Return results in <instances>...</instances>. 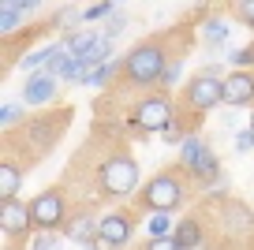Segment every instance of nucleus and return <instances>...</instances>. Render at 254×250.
<instances>
[{
  "label": "nucleus",
  "instance_id": "1",
  "mask_svg": "<svg viewBox=\"0 0 254 250\" xmlns=\"http://www.w3.org/2000/svg\"><path fill=\"white\" fill-rule=\"evenodd\" d=\"M168 63L172 60H168V53H165V41H138L124 60L127 86H161Z\"/></svg>",
  "mask_w": 254,
  "mask_h": 250
},
{
  "label": "nucleus",
  "instance_id": "2",
  "mask_svg": "<svg viewBox=\"0 0 254 250\" xmlns=\"http://www.w3.org/2000/svg\"><path fill=\"white\" fill-rule=\"evenodd\" d=\"M187 180L202 183V187H209V183L221 180V157H217V149L209 146L206 138H198V134H187V138L180 142V164H176Z\"/></svg>",
  "mask_w": 254,
  "mask_h": 250
},
{
  "label": "nucleus",
  "instance_id": "3",
  "mask_svg": "<svg viewBox=\"0 0 254 250\" xmlns=\"http://www.w3.org/2000/svg\"><path fill=\"white\" fill-rule=\"evenodd\" d=\"M183 202H187V176L183 172H157L138 190V205L146 213H168L172 217V209H180Z\"/></svg>",
  "mask_w": 254,
  "mask_h": 250
},
{
  "label": "nucleus",
  "instance_id": "4",
  "mask_svg": "<svg viewBox=\"0 0 254 250\" xmlns=\"http://www.w3.org/2000/svg\"><path fill=\"white\" fill-rule=\"evenodd\" d=\"M97 183L109 198H127L138 187V161L127 153H112L109 161L97 168Z\"/></svg>",
  "mask_w": 254,
  "mask_h": 250
},
{
  "label": "nucleus",
  "instance_id": "5",
  "mask_svg": "<svg viewBox=\"0 0 254 250\" xmlns=\"http://www.w3.org/2000/svg\"><path fill=\"white\" fill-rule=\"evenodd\" d=\"M183 101H187V109L194 112V116H206L209 109L224 105V78L217 75V71H202V75H194L187 82V90H183Z\"/></svg>",
  "mask_w": 254,
  "mask_h": 250
},
{
  "label": "nucleus",
  "instance_id": "6",
  "mask_svg": "<svg viewBox=\"0 0 254 250\" xmlns=\"http://www.w3.org/2000/svg\"><path fill=\"white\" fill-rule=\"evenodd\" d=\"M64 45H67V53H71L86 71L101 67V63H112V60H109V56H112V38H109V34L82 30V34H71Z\"/></svg>",
  "mask_w": 254,
  "mask_h": 250
},
{
  "label": "nucleus",
  "instance_id": "7",
  "mask_svg": "<svg viewBox=\"0 0 254 250\" xmlns=\"http://www.w3.org/2000/svg\"><path fill=\"white\" fill-rule=\"evenodd\" d=\"M172 124H176V112H172V101H168L165 94L142 97V101L135 105V112H131V127H135V131H161L165 134Z\"/></svg>",
  "mask_w": 254,
  "mask_h": 250
},
{
  "label": "nucleus",
  "instance_id": "8",
  "mask_svg": "<svg viewBox=\"0 0 254 250\" xmlns=\"http://www.w3.org/2000/svg\"><path fill=\"white\" fill-rule=\"evenodd\" d=\"M30 217H34L38 232H56L60 224H67V198H64V190H56V187L41 190L30 202Z\"/></svg>",
  "mask_w": 254,
  "mask_h": 250
},
{
  "label": "nucleus",
  "instance_id": "9",
  "mask_svg": "<svg viewBox=\"0 0 254 250\" xmlns=\"http://www.w3.org/2000/svg\"><path fill=\"white\" fill-rule=\"evenodd\" d=\"M131 235H135V213H109V217H101V247L109 250H120L131 243Z\"/></svg>",
  "mask_w": 254,
  "mask_h": 250
},
{
  "label": "nucleus",
  "instance_id": "10",
  "mask_svg": "<svg viewBox=\"0 0 254 250\" xmlns=\"http://www.w3.org/2000/svg\"><path fill=\"white\" fill-rule=\"evenodd\" d=\"M30 224H34V217H30V205H26L23 198H15V202H0V232L8 235V239L26 235Z\"/></svg>",
  "mask_w": 254,
  "mask_h": 250
},
{
  "label": "nucleus",
  "instance_id": "11",
  "mask_svg": "<svg viewBox=\"0 0 254 250\" xmlns=\"http://www.w3.org/2000/svg\"><path fill=\"white\" fill-rule=\"evenodd\" d=\"M224 105L228 109L254 105V71H232V75H224Z\"/></svg>",
  "mask_w": 254,
  "mask_h": 250
},
{
  "label": "nucleus",
  "instance_id": "12",
  "mask_svg": "<svg viewBox=\"0 0 254 250\" xmlns=\"http://www.w3.org/2000/svg\"><path fill=\"white\" fill-rule=\"evenodd\" d=\"M64 239L79 243V247H101V220H94L90 213H79V217H71L67 224H64Z\"/></svg>",
  "mask_w": 254,
  "mask_h": 250
},
{
  "label": "nucleus",
  "instance_id": "13",
  "mask_svg": "<svg viewBox=\"0 0 254 250\" xmlns=\"http://www.w3.org/2000/svg\"><path fill=\"white\" fill-rule=\"evenodd\" d=\"M53 97H56V78L49 75V71H34V75L23 82V101L30 105V109L49 105Z\"/></svg>",
  "mask_w": 254,
  "mask_h": 250
},
{
  "label": "nucleus",
  "instance_id": "14",
  "mask_svg": "<svg viewBox=\"0 0 254 250\" xmlns=\"http://www.w3.org/2000/svg\"><path fill=\"white\" fill-rule=\"evenodd\" d=\"M45 71H49L53 78H71V82H86V67H82V63L75 60L71 53H64V49L53 56V63H49Z\"/></svg>",
  "mask_w": 254,
  "mask_h": 250
},
{
  "label": "nucleus",
  "instance_id": "15",
  "mask_svg": "<svg viewBox=\"0 0 254 250\" xmlns=\"http://www.w3.org/2000/svg\"><path fill=\"white\" fill-rule=\"evenodd\" d=\"M172 239L180 243L183 250H198V247H202V239H206V232H202L198 217H183L180 224H176V235H172Z\"/></svg>",
  "mask_w": 254,
  "mask_h": 250
},
{
  "label": "nucleus",
  "instance_id": "16",
  "mask_svg": "<svg viewBox=\"0 0 254 250\" xmlns=\"http://www.w3.org/2000/svg\"><path fill=\"white\" fill-rule=\"evenodd\" d=\"M19 183H23V168L15 161H4L0 164V202H15Z\"/></svg>",
  "mask_w": 254,
  "mask_h": 250
},
{
  "label": "nucleus",
  "instance_id": "17",
  "mask_svg": "<svg viewBox=\"0 0 254 250\" xmlns=\"http://www.w3.org/2000/svg\"><path fill=\"white\" fill-rule=\"evenodd\" d=\"M19 23H23V8H19V0H0V34H4V38L15 34Z\"/></svg>",
  "mask_w": 254,
  "mask_h": 250
},
{
  "label": "nucleus",
  "instance_id": "18",
  "mask_svg": "<svg viewBox=\"0 0 254 250\" xmlns=\"http://www.w3.org/2000/svg\"><path fill=\"white\" fill-rule=\"evenodd\" d=\"M146 235L150 239H172L176 235V224L168 213H150V220H146Z\"/></svg>",
  "mask_w": 254,
  "mask_h": 250
},
{
  "label": "nucleus",
  "instance_id": "19",
  "mask_svg": "<svg viewBox=\"0 0 254 250\" xmlns=\"http://www.w3.org/2000/svg\"><path fill=\"white\" fill-rule=\"evenodd\" d=\"M228 228H236V232H247V228H254V217L247 205L239 202H228Z\"/></svg>",
  "mask_w": 254,
  "mask_h": 250
},
{
  "label": "nucleus",
  "instance_id": "20",
  "mask_svg": "<svg viewBox=\"0 0 254 250\" xmlns=\"http://www.w3.org/2000/svg\"><path fill=\"white\" fill-rule=\"evenodd\" d=\"M124 67V63H101V67H94V71H86V82H82V86H105V82H109L112 75H116V71Z\"/></svg>",
  "mask_w": 254,
  "mask_h": 250
},
{
  "label": "nucleus",
  "instance_id": "21",
  "mask_svg": "<svg viewBox=\"0 0 254 250\" xmlns=\"http://www.w3.org/2000/svg\"><path fill=\"white\" fill-rule=\"evenodd\" d=\"M56 53H60V49H53V45H45V49H34V53H26V56H23V67L30 71V67H41V63L49 67Z\"/></svg>",
  "mask_w": 254,
  "mask_h": 250
},
{
  "label": "nucleus",
  "instance_id": "22",
  "mask_svg": "<svg viewBox=\"0 0 254 250\" xmlns=\"http://www.w3.org/2000/svg\"><path fill=\"white\" fill-rule=\"evenodd\" d=\"M202 34H206V41H209V45H224V38H228V26H224L221 19H206Z\"/></svg>",
  "mask_w": 254,
  "mask_h": 250
},
{
  "label": "nucleus",
  "instance_id": "23",
  "mask_svg": "<svg viewBox=\"0 0 254 250\" xmlns=\"http://www.w3.org/2000/svg\"><path fill=\"white\" fill-rule=\"evenodd\" d=\"M30 250H60V232H38L30 239Z\"/></svg>",
  "mask_w": 254,
  "mask_h": 250
},
{
  "label": "nucleus",
  "instance_id": "24",
  "mask_svg": "<svg viewBox=\"0 0 254 250\" xmlns=\"http://www.w3.org/2000/svg\"><path fill=\"white\" fill-rule=\"evenodd\" d=\"M19 120H23V105L8 101V105H4V109H0V127H15Z\"/></svg>",
  "mask_w": 254,
  "mask_h": 250
},
{
  "label": "nucleus",
  "instance_id": "25",
  "mask_svg": "<svg viewBox=\"0 0 254 250\" xmlns=\"http://www.w3.org/2000/svg\"><path fill=\"white\" fill-rule=\"evenodd\" d=\"M112 11H116V4H109V0H101V4H90V8L82 11V23H94V19L112 15Z\"/></svg>",
  "mask_w": 254,
  "mask_h": 250
},
{
  "label": "nucleus",
  "instance_id": "26",
  "mask_svg": "<svg viewBox=\"0 0 254 250\" xmlns=\"http://www.w3.org/2000/svg\"><path fill=\"white\" fill-rule=\"evenodd\" d=\"M236 15H239V23H243V26H251V30H254V0H239Z\"/></svg>",
  "mask_w": 254,
  "mask_h": 250
},
{
  "label": "nucleus",
  "instance_id": "27",
  "mask_svg": "<svg viewBox=\"0 0 254 250\" xmlns=\"http://www.w3.org/2000/svg\"><path fill=\"white\" fill-rule=\"evenodd\" d=\"M180 75H183V60H172L168 63V71H165V78H161V86H176V82H180Z\"/></svg>",
  "mask_w": 254,
  "mask_h": 250
},
{
  "label": "nucleus",
  "instance_id": "28",
  "mask_svg": "<svg viewBox=\"0 0 254 250\" xmlns=\"http://www.w3.org/2000/svg\"><path fill=\"white\" fill-rule=\"evenodd\" d=\"M251 149H254V131L243 127V131L236 134V153H251Z\"/></svg>",
  "mask_w": 254,
  "mask_h": 250
},
{
  "label": "nucleus",
  "instance_id": "29",
  "mask_svg": "<svg viewBox=\"0 0 254 250\" xmlns=\"http://www.w3.org/2000/svg\"><path fill=\"white\" fill-rule=\"evenodd\" d=\"M124 26H127L124 11H112V19H109V30H105V34H109V38L116 41V34H124Z\"/></svg>",
  "mask_w": 254,
  "mask_h": 250
},
{
  "label": "nucleus",
  "instance_id": "30",
  "mask_svg": "<svg viewBox=\"0 0 254 250\" xmlns=\"http://www.w3.org/2000/svg\"><path fill=\"white\" fill-rule=\"evenodd\" d=\"M142 250H183V247H180L176 239H150Z\"/></svg>",
  "mask_w": 254,
  "mask_h": 250
},
{
  "label": "nucleus",
  "instance_id": "31",
  "mask_svg": "<svg viewBox=\"0 0 254 250\" xmlns=\"http://www.w3.org/2000/svg\"><path fill=\"white\" fill-rule=\"evenodd\" d=\"M251 131H254V112H251Z\"/></svg>",
  "mask_w": 254,
  "mask_h": 250
}]
</instances>
